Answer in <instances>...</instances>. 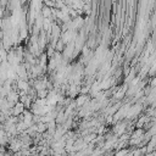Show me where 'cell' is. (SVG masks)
Masks as SVG:
<instances>
[{"instance_id": "4", "label": "cell", "mask_w": 156, "mask_h": 156, "mask_svg": "<svg viewBox=\"0 0 156 156\" xmlns=\"http://www.w3.org/2000/svg\"><path fill=\"white\" fill-rule=\"evenodd\" d=\"M55 49H56V51H63L65 44H63V41H62L61 39H58V40L55 43Z\"/></svg>"}, {"instance_id": "8", "label": "cell", "mask_w": 156, "mask_h": 156, "mask_svg": "<svg viewBox=\"0 0 156 156\" xmlns=\"http://www.w3.org/2000/svg\"><path fill=\"white\" fill-rule=\"evenodd\" d=\"M126 156H133V155H132V152H130V151H128V152L126 154Z\"/></svg>"}, {"instance_id": "7", "label": "cell", "mask_w": 156, "mask_h": 156, "mask_svg": "<svg viewBox=\"0 0 156 156\" xmlns=\"http://www.w3.org/2000/svg\"><path fill=\"white\" fill-rule=\"evenodd\" d=\"M123 95H124V90H118V91L115 94V98H117V99H121Z\"/></svg>"}, {"instance_id": "1", "label": "cell", "mask_w": 156, "mask_h": 156, "mask_svg": "<svg viewBox=\"0 0 156 156\" xmlns=\"http://www.w3.org/2000/svg\"><path fill=\"white\" fill-rule=\"evenodd\" d=\"M24 110H26V108H24L23 104H22V102H20V101H17V102L13 105V107L11 108V115H12V116H15V117H17V116L22 115Z\"/></svg>"}, {"instance_id": "2", "label": "cell", "mask_w": 156, "mask_h": 156, "mask_svg": "<svg viewBox=\"0 0 156 156\" xmlns=\"http://www.w3.org/2000/svg\"><path fill=\"white\" fill-rule=\"evenodd\" d=\"M87 101H88V96H87V95H79L74 104H76L77 106H79V107H82V106H84V105L87 104Z\"/></svg>"}, {"instance_id": "5", "label": "cell", "mask_w": 156, "mask_h": 156, "mask_svg": "<svg viewBox=\"0 0 156 156\" xmlns=\"http://www.w3.org/2000/svg\"><path fill=\"white\" fill-rule=\"evenodd\" d=\"M128 152V150L127 149H121V150H117L116 151V154H115V156H126V154Z\"/></svg>"}, {"instance_id": "6", "label": "cell", "mask_w": 156, "mask_h": 156, "mask_svg": "<svg viewBox=\"0 0 156 156\" xmlns=\"http://www.w3.org/2000/svg\"><path fill=\"white\" fill-rule=\"evenodd\" d=\"M50 13H51V10H50V9H48V7H44V9H43V16H44L45 18H48V17L50 16Z\"/></svg>"}, {"instance_id": "3", "label": "cell", "mask_w": 156, "mask_h": 156, "mask_svg": "<svg viewBox=\"0 0 156 156\" xmlns=\"http://www.w3.org/2000/svg\"><path fill=\"white\" fill-rule=\"evenodd\" d=\"M17 87H18L20 90H24V91H27L28 88H29V84H28L27 80H24V79H20V80L17 82Z\"/></svg>"}]
</instances>
